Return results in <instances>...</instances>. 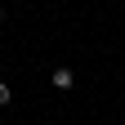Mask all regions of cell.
Instances as JSON below:
<instances>
[{
    "label": "cell",
    "instance_id": "1",
    "mask_svg": "<svg viewBox=\"0 0 125 125\" xmlns=\"http://www.w3.org/2000/svg\"><path fill=\"white\" fill-rule=\"evenodd\" d=\"M72 81H76V76H72L67 67H58V72H54V85H58V89H72Z\"/></svg>",
    "mask_w": 125,
    "mask_h": 125
},
{
    "label": "cell",
    "instance_id": "2",
    "mask_svg": "<svg viewBox=\"0 0 125 125\" xmlns=\"http://www.w3.org/2000/svg\"><path fill=\"white\" fill-rule=\"evenodd\" d=\"M13 103V89H9V81H0V107H9Z\"/></svg>",
    "mask_w": 125,
    "mask_h": 125
},
{
    "label": "cell",
    "instance_id": "3",
    "mask_svg": "<svg viewBox=\"0 0 125 125\" xmlns=\"http://www.w3.org/2000/svg\"><path fill=\"white\" fill-rule=\"evenodd\" d=\"M0 22H5V5H0Z\"/></svg>",
    "mask_w": 125,
    "mask_h": 125
}]
</instances>
